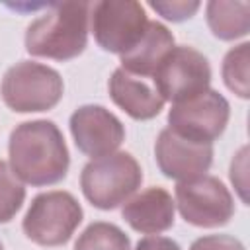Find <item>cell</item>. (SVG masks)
I'll use <instances>...</instances> for the list:
<instances>
[{"label":"cell","mask_w":250,"mask_h":250,"mask_svg":"<svg viewBox=\"0 0 250 250\" xmlns=\"http://www.w3.org/2000/svg\"><path fill=\"white\" fill-rule=\"evenodd\" d=\"M248 61H250V43H240L232 47L223 59V80L230 92L246 100L250 96L248 88Z\"/></svg>","instance_id":"17"},{"label":"cell","mask_w":250,"mask_h":250,"mask_svg":"<svg viewBox=\"0 0 250 250\" xmlns=\"http://www.w3.org/2000/svg\"><path fill=\"white\" fill-rule=\"evenodd\" d=\"M90 8L88 2L53 4L51 10L27 25L25 51L61 62L76 59L88 45Z\"/></svg>","instance_id":"2"},{"label":"cell","mask_w":250,"mask_h":250,"mask_svg":"<svg viewBox=\"0 0 250 250\" xmlns=\"http://www.w3.org/2000/svg\"><path fill=\"white\" fill-rule=\"evenodd\" d=\"M0 250H4V246H2V242H0Z\"/></svg>","instance_id":"22"},{"label":"cell","mask_w":250,"mask_h":250,"mask_svg":"<svg viewBox=\"0 0 250 250\" xmlns=\"http://www.w3.org/2000/svg\"><path fill=\"white\" fill-rule=\"evenodd\" d=\"M146 25L145 8L133 0H102L90 8V27L96 43L119 57L141 41Z\"/></svg>","instance_id":"6"},{"label":"cell","mask_w":250,"mask_h":250,"mask_svg":"<svg viewBox=\"0 0 250 250\" xmlns=\"http://www.w3.org/2000/svg\"><path fill=\"white\" fill-rule=\"evenodd\" d=\"M174 195V203L182 219L193 227H223L234 215V199L227 186L215 176L203 174L178 182Z\"/></svg>","instance_id":"7"},{"label":"cell","mask_w":250,"mask_h":250,"mask_svg":"<svg viewBox=\"0 0 250 250\" xmlns=\"http://www.w3.org/2000/svg\"><path fill=\"white\" fill-rule=\"evenodd\" d=\"M154 158L166 178L184 182L203 176L211 168L213 145L189 141L166 127L156 137Z\"/></svg>","instance_id":"11"},{"label":"cell","mask_w":250,"mask_h":250,"mask_svg":"<svg viewBox=\"0 0 250 250\" xmlns=\"http://www.w3.org/2000/svg\"><path fill=\"white\" fill-rule=\"evenodd\" d=\"M143 184V170L131 152H111L90 160L80 174L84 197L98 209L109 211L125 203Z\"/></svg>","instance_id":"3"},{"label":"cell","mask_w":250,"mask_h":250,"mask_svg":"<svg viewBox=\"0 0 250 250\" xmlns=\"http://www.w3.org/2000/svg\"><path fill=\"white\" fill-rule=\"evenodd\" d=\"M174 35L172 31L162 25L160 21H148L145 35L141 41L127 53H123L121 68L143 78H152L154 70L162 62V59L174 49Z\"/></svg>","instance_id":"14"},{"label":"cell","mask_w":250,"mask_h":250,"mask_svg":"<svg viewBox=\"0 0 250 250\" xmlns=\"http://www.w3.org/2000/svg\"><path fill=\"white\" fill-rule=\"evenodd\" d=\"M150 80L164 102L178 104L209 90L211 66L197 49L178 45L162 59Z\"/></svg>","instance_id":"8"},{"label":"cell","mask_w":250,"mask_h":250,"mask_svg":"<svg viewBox=\"0 0 250 250\" xmlns=\"http://www.w3.org/2000/svg\"><path fill=\"white\" fill-rule=\"evenodd\" d=\"M135 250H182L180 244L168 236H145L137 242Z\"/></svg>","instance_id":"21"},{"label":"cell","mask_w":250,"mask_h":250,"mask_svg":"<svg viewBox=\"0 0 250 250\" xmlns=\"http://www.w3.org/2000/svg\"><path fill=\"white\" fill-rule=\"evenodd\" d=\"M107 88L113 104L137 121L152 119L164 107V100L150 78L135 76L123 68L113 70Z\"/></svg>","instance_id":"12"},{"label":"cell","mask_w":250,"mask_h":250,"mask_svg":"<svg viewBox=\"0 0 250 250\" xmlns=\"http://www.w3.org/2000/svg\"><path fill=\"white\" fill-rule=\"evenodd\" d=\"M176 203L164 188H146L135 197H129L121 209L125 223L143 234H158L174 225Z\"/></svg>","instance_id":"13"},{"label":"cell","mask_w":250,"mask_h":250,"mask_svg":"<svg viewBox=\"0 0 250 250\" xmlns=\"http://www.w3.org/2000/svg\"><path fill=\"white\" fill-rule=\"evenodd\" d=\"M74 250H131V240L117 225L96 221L82 230Z\"/></svg>","instance_id":"16"},{"label":"cell","mask_w":250,"mask_h":250,"mask_svg":"<svg viewBox=\"0 0 250 250\" xmlns=\"http://www.w3.org/2000/svg\"><path fill=\"white\" fill-rule=\"evenodd\" d=\"M230 105L227 98L215 90H205L189 100L178 102L168 111V129L195 141L213 145L229 123Z\"/></svg>","instance_id":"9"},{"label":"cell","mask_w":250,"mask_h":250,"mask_svg":"<svg viewBox=\"0 0 250 250\" xmlns=\"http://www.w3.org/2000/svg\"><path fill=\"white\" fill-rule=\"evenodd\" d=\"M189 250H246L244 244L230 234H207L193 240Z\"/></svg>","instance_id":"20"},{"label":"cell","mask_w":250,"mask_h":250,"mask_svg":"<svg viewBox=\"0 0 250 250\" xmlns=\"http://www.w3.org/2000/svg\"><path fill=\"white\" fill-rule=\"evenodd\" d=\"M68 125L76 148L92 160L117 152V148L125 141L123 123L104 105H80L70 115Z\"/></svg>","instance_id":"10"},{"label":"cell","mask_w":250,"mask_h":250,"mask_svg":"<svg viewBox=\"0 0 250 250\" xmlns=\"http://www.w3.org/2000/svg\"><path fill=\"white\" fill-rule=\"evenodd\" d=\"M64 92L61 74L35 61H20L2 78L0 94L4 104L18 113L53 109Z\"/></svg>","instance_id":"4"},{"label":"cell","mask_w":250,"mask_h":250,"mask_svg":"<svg viewBox=\"0 0 250 250\" xmlns=\"http://www.w3.org/2000/svg\"><path fill=\"white\" fill-rule=\"evenodd\" d=\"M82 217L84 213L76 197L68 191L55 189L33 197L21 229L39 246H61L70 240Z\"/></svg>","instance_id":"5"},{"label":"cell","mask_w":250,"mask_h":250,"mask_svg":"<svg viewBox=\"0 0 250 250\" xmlns=\"http://www.w3.org/2000/svg\"><path fill=\"white\" fill-rule=\"evenodd\" d=\"M25 201V188L21 180L12 172L10 164L0 160V223H8L16 217Z\"/></svg>","instance_id":"18"},{"label":"cell","mask_w":250,"mask_h":250,"mask_svg":"<svg viewBox=\"0 0 250 250\" xmlns=\"http://www.w3.org/2000/svg\"><path fill=\"white\" fill-rule=\"evenodd\" d=\"M10 168L25 184L41 188L59 184L70 166V154L61 129L49 119L16 125L8 141Z\"/></svg>","instance_id":"1"},{"label":"cell","mask_w":250,"mask_h":250,"mask_svg":"<svg viewBox=\"0 0 250 250\" xmlns=\"http://www.w3.org/2000/svg\"><path fill=\"white\" fill-rule=\"evenodd\" d=\"M148 6L170 21L189 20L199 10V2H148Z\"/></svg>","instance_id":"19"},{"label":"cell","mask_w":250,"mask_h":250,"mask_svg":"<svg viewBox=\"0 0 250 250\" xmlns=\"http://www.w3.org/2000/svg\"><path fill=\"white\" fill-rule=\"evenodd\" d=\"M207 25L211 33L223 41H234L244 37L250 29V4L211 0L205 8Z\"/></svg>","instance_id":"15"}]
</instances>
